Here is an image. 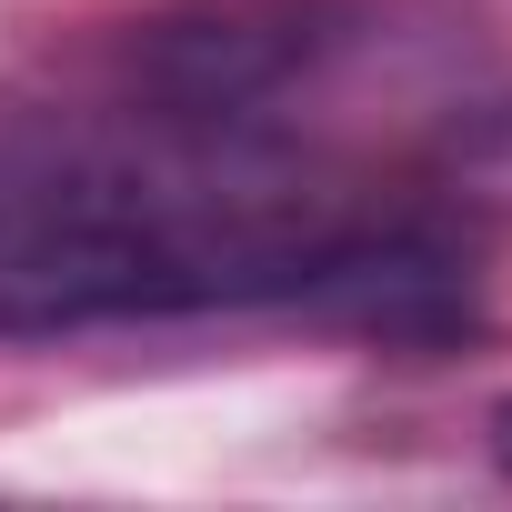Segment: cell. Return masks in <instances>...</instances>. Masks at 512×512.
<instances>
[{"label":"cell","mask_w":512,"mask_h":512,"mask_svg":"<svg viewBox=\"0 0 512 512\" xmlns=\"http://www.w3.org/2000/svg\"><path fill=\"white\" fill-rule=\"evenodd\" d=\"M492 462H502V472H512V402H502V412H492Z\"/></svg>","instance_id":"6da1fadb"}]
</instances>
